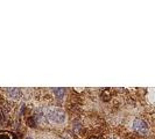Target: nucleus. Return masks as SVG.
<instances>
[{"instance_id":"f257e3e1","label":"nucleus","mask_w":155,"mask_h":139,"mask_svg":"<svg viewBox=\"0 0 155 139\" xmlns=\"http://www.w3.org/2000/svg\"><path fill=\"white\" fill-rule=\"evenodd\" d=\"M65 118H67L65 113L61 108L53 107V108L48 109V111H47V119L49 123L62 124L65 122Z\"/></svg>"},{"instance_id":"f03ea898","label":"nucleus","mask_w":155,"mask_h":139,"mask_svg":"<svg viewBox=\"0 0 155 139\" xmlns=\"http://www.w3.org/2000/svg\"><path fill=\"white\" fill-rule=\"evenodd\" d=\"M133 130L140 136H147L149 132V126L146 121H143L141 118H137L133 122Z\"/></svg>"},{"instance_id":"7ed1b4c3","label":"nucleus","mask_w":155,"mask_h":139,"mask_svg":"<svg viewBox=\"0 0 155 139\" xmlns=\"http://www.w3.org/2000/svg\"><path fill=\"white\" fill-rule=\"evenodd\" d=\"M7 93L9 94V96L12 99L19 100L21 97V91L19 88H9V89H7Z\"/></svg>"},{"instance_id":"20e7f679","label":"nucleus","mask_w":155,"mask_h":139,"mask_svg":"<svg viewBox=\"0 0 155 139\" xmlns=\"http://www.w3.org/2000/svg\"><path fill=\"white\" fill-rule=\"evenodd\" d=\"M53 93L55 94V96L57 97V99H63L64 97V94H65V89L64 88H54L53 89Z\"/></svg>"},{"instance_id":"39448f33","label":"nucleus","mask_w":155,"mask_h":139,"mask_svg":"<svg viewBox=\"0 0 155 139\" xmlns=\"http://www.w3.org/2000/svg\"><path fill=\"white\" fill-rule=\"evenodd\" d=\"M111 139H116V138H111Z\"/></svg>"}]
</instances>
